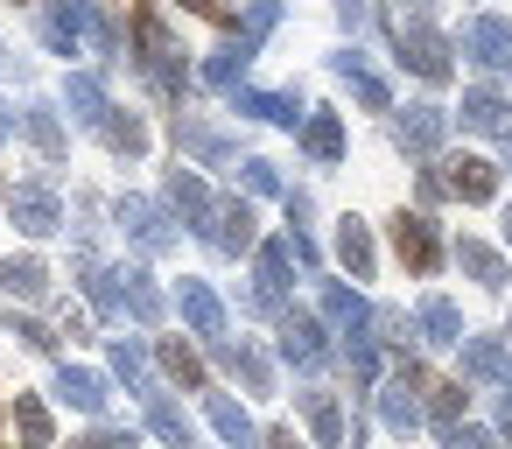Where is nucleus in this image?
Here are the masks:
<instances>
[{"mask_svg": "<svg viewBox=\"0 0 512 449\" xmlns=\"http://www.w3.org/2000/svg\"><path fill=\"white\" fill-rule=\"evenodd\" d=\"M393 246H400V260H407L414 274H435V267H442V239H435L428 218H393Z\"/></svg>", "mask_w": 512, "mask_h": 449, "instance_id": "f257e3e1", "label": "nucleus"}, {"mask_svg": "<svg viewBox=\"0 0 512 449\" xmlns=\"http://www.w3.org/2000/svg\"><path fill=\"white\" fill-rule=\"evenodd\" d=\"M204 239H211L218 253H246V246H253V211H246V204H218L211 225H204Z\"/></svg>", "mask_w": 512, "mask_h": 449, "instance_id": "f03ea898", "label": "nucleus"}, {"mask_svg": "<svg viewBox=\"0 0 512 449\" xmlns=\"http://www.w3.org/2000/svg\"><path fill=\"white\" fill-rule=\"evenodd\" d=\"M15 225L29 232V239H43V232H57L64 218H57V197L43 190V183H29V190H15Z\"/></svg>", "mask_w": 512, "mask_h": 449, "instance_id": "7ed1b4c3", "label": "nucleus"}, {"mask_svg": "<svg viewBox=\"0 0 512 449\" xmlns=\"http://www.w3.org/2000/svg\"><path fill=\"white\" fill-rule=\"evenodd\" d=\"M449 190H456L463 204H484V197L498 190V176H491V162H477V155H463V162H449Z\"/></svg>", "mask_w": 512, "mask_h": 449, "instance_id": "20e7f679", "label": "nucleus"}, {"mask_svg": "<svg viewBox=\"0 0 512 449\" xmlns=\"http://www.w3.org/2000/svg\"><path fill=\"white\" fill-rule=\"evenodd\" d=\"M281 351H288L295 365H323V330H316L309 316H288V323H281Z\"/></svg>", "mask_w": 512, "mask_h": 449, "instance_id": "39448f33", "label": "nucleus"}, {"mask_svg": "<svg viewBox=\"0 0 512 449\" xmlns=\"http://www.w3.org/2000/svg\"><path fill=\"white\" fill-rule=\"evenodd\" d=\"M183 316H190L204 337H218V330H225V309H218V295H211L204 281H183Z\"/></svg>", "mask_w": 512, "mask_h": 449, "instance_id": "423d86ee", "label": "nucleus"}, {"mask_svg": "<svg viewBox=\"0 0 512 449\" xmlns=\"http://www.w3.org/2000/svg\"><path fill=\"white\" fill-rule=\"evenodd\" d=\"M57 393H64L71 407H85V414H99V407H106V379H99V372H85V365H71V372L57 379Z\"/></svg>", "mask_w": 512, "mask_h": 449, "instance_id": "0eeeda50", "label": "nucleus"}, {"mask_svg": "<svg viewBox=\"0 0 512 449\" xmlns=\"http://www.w3.org/2000/svg\"><path fill=\"white\" fill-rule=\"evenodd\" d=\"M211 428H218V435H225L232 449H246V442H260V435H253V421H246V407H239V400H225V393L211 400Z\"/></svg>", "mask_w": 512, "mask_h": 449, "instance_id": "6e6552de", "label": "nucleus"}, {"mask_svg": "<svg viewBox=\"0 0 512 449\" xmlns=\"http://www.w3.org/2000/svg\"><path fill=\"white\" fill-rule=\"evenodd\" d=\"M0 288H8V295H29V302H36V295L50 288V267H43V260H8V267H0Z\"/></svg>", "mask_w": 512, "mask_h": 449, "instance_id": "1a4fd4ad", "label": "nucleus"}, {"mask_svg": "<svg viewBox=\"0 0 512 449\" xmlns=\"http://www.w3.org/2000/svg\"><path fill=\"white\" fill-rule=\"evenodd\" d=\"M337 253H344V267H351L358 281L372 274V239H365V225H358V218H344V232H337Z\"/></svg>", "mask_w": 512, "mask_h": 449, "instance_id": "9d476101", "label": "nucleus"}, {"mask_svg": "<svg viewBox=\"0 0 512 449\" xmlns=\"http://www.w3.org/2000/svg\"><path fill=\"white\" fill-rule=\"evenodd\" d=\"M456 260H463V267H470V274H477L484 288H505V260H498L491 246H477V239H463V246H456Z\"/></svg>", "mask_w": 512, "mask_h": 449, "instance_id": "9b49d317", "label": "nucleus"}, {"mask_svg": "<svg viewBox=\"0 0 512 449\" xmlns=\"http://www.w3.org/2000/svg\"><path fill=\"white\" fill-rule=\"evenodd\" d=\"M421 330H428L435 344H463V316H456L442 295H435V302H421Z\"/></svg>", "mask_w": 512, "mask_h": 449, "instance_id": "f8f14e48", "label": "nucleus"}, {"mask_svg": "<svg viewBox=\"0 0 512 449\" xmlns=\"http://www.w3.org/2000/svg\"><path fill=\"white\" fill-rule=\"evenodd\" d=\"M15 428H22V442H29V449H43V442H50V407H43V400H29V393H15Z\"/></svg>", "mask_w": 512, "mask_h": 449, "instance_id": "ddd939ff", "label": "nucleus"}, {"mask_svg": "<svg viewBox=\"0 0 512 449\" xmlns=\"http://www.w3.org/2000/svg\"><path fill=\"white\" fill-rule=\"evenodd\" d=\"M463 120H470L477 134H498V127H505V99H498V92H470V99H463Z\"/></svg>", "mask_w": 512, "mask_h": 449, "instance_id": "4468645a", "label": "nucleus"}, {"mask_svg": "<svg viewBox=\"0 0 512 449\" xmlns=\"http://www.w3.org/2000/svg\"><path fill=\"white\" fill-rule=\"evenodd\" d=\"M463 365H470L477 379H498V372H505V344H498V337H470V344H463Z\"/></svg>", "mask_w": 512, "mask_h": 449, "instance_id": "2eb2a0df", "label": "nucleus"}, {"mask_svg": "<svg viewBox=\"0 0 512 449\" xmlns=\"http://www.w3.org/2000/svg\"><path fill=\"white\" fill-rule=\"evenodd\" d=\"M218 358H225V365H232V372H239V379H246L253 393H267V358H260L253 344H225Z\"/></svg>", "mask_w": 512, "mask_h": 449, "instance_id": "dca6fc26", "label": "nucleus"}, {"mask_svg": "<svg viewBox=\"0 0 512 449\" xmlns=\"http://www.w3.org/2000/svg\"><path fill=\"white\" fill-rule=\"evenodd\" d=\"M421 393H428V414H435V428H456V407H463V386H456V379H428Z\"/></svg>", "mask_w": 512, "mask_h": 449, "instance_id": "f3484780", "label": "nucleus"}, {"mask_svg": "<svg viewBox=\"0 0 512 449\" xmlns=\"http://www.w3.org/2000/svg\"><path fill=\"white\" fill-rule=\"evenodd\" d=\"M22 127H29V141H36L43 155H64V134H57V120H50V106H29V120H22Z\"/></svg>", "mask_w": 512, "mask_h": 449, "instance_id": "a211bd4d", "label": "nucleus"}, {"mask_svg": "<svg viewBox=\"0 0 512 449\" xmlns=\"http://www.w3.org/2000/svg\"><path fill=\"white\" fill-rule=\"evenodd\" d=\"M127 225H134V239H141L148 253H162V246H169V232H162V218H155L148 204H127Z\"/></svg>", "mask_w": 512, "mask_h": 449, "instance_id": "6ab92c4d", "label": "nucleus"}, {"mask_svg": "<svg viewBox=\"0 0 512 449\" xmlns=\"http://www.w3.org/2000/svg\"><path fill=\"white\" fill-rule=\"evenodd\" d=\"M400 141H407V148H435V141H442V120H435V113H407V120H400Z\"/></svg>", "mask_w": 512, "mask_h": 449, "instance_id": "aec40b11", "label": "nucleus"}, {"mask_svg": "<svg viewBox=\"0 0 512 449\" xmlns=\"http://www.w3.org/2000/svg\"><path fill=\"white\" fill-rule=\"evenodd\" d=\"M323 316H330V323H351V330H358V323H365V302H358L351 288H330V295H323Z\"/></svg>", "mask_w": 512, "mask_h": 449, "instance_id": "412c9836", "label": "nucleus"}, {"mask_svg": "<svg viewBox=\"0 0 512 449\" xmlns=\"http://www.w3.org/2000/svg\"><path fill=\"white\" fill-rule=\"evenodd\" d=\"M162 372H169V379H183V386H204V365H197L183 344H162Z\"/></svg>", "mask_w": 512, "mask_h": 449, "instance_id": "4be33fe9", "label": "nucleus"}, {"mask_svg": "<svg viewBox=\"0 0 512 449\" xmlns=\"http://www.w3.org/2000/svg\"><path fill=\"white\" fill-rule=\"evenodd\" d=\"M43 36H50L57 50H78V8H50V22H43Z\"/></svg>", "mask_w": 512, "mask_h": 449, "instance_id": "5701e85b", "label": "nucleus"}, {"mask_svg": "<svg viewBox=\"0 0 512 449\" xmlns=\"http://www.w3.org/2000/svg\"><path fill=\"white\" fill-rule=\"evenodd\" d=\"M379 414H386V421H393L400 435H414V421H421V414H414V400H407V379H400V386L386 393V407H379Z\"/></svg>", "mask_w": 512, "mask_h": 449, "instance_id": "b1692460", "label": "nucleus"}, {"mask_svg": "<svg viewBox=\"0 0 512 449\" xmlns=\"http://www.w3.org/2000/svg\"><path fill=\"white\" fill-rule=\"evenodd\" d=\"M309 148H316L323 162H330V155L344 148V134H337V120H330V113H316V120H309Z\"/></svg>", "mask_w": 512, "mask_h": 449, "instance_id": "393cba45", "label": "nucleus"}, {"mask_svg": "<svg viewBox=\"0 0 512 449\" xmlns=\"http://www.w3.org/2000/svg\"><path fill=\"white\" fill-rule=\"evenodd\" d=\"M302 407H309L316 435H323V442H337V407H330V393H302Z\"/></svg>", "mask_w": 512, "mask_h": 449, "instance_id": "a878e982", "label": "nucleus"}, {"mask_svg": "<svg viewBox=\"0 0 512 449\" xmlns=\"http://www.w3.org/2000/svg\"><path fill=\"white\" fill-rule=\"evenodd\" d=\"M71 106H78V120H106V99H99V85H92V78H78V85H71Z\"/></svg>", "mask_w": 512, "mask_h": 449, "instance_id": "bb28decb", "label": "nucleus"}, {"mask_svg": "<svg viewBox=\"0 0 512 449\" xmlns=\"http://www.w3.org/2000/svg\"><path fill=\"white\" fill-rule=\"evenodd\" d=\"M71 449H127V435H106V428H99V435H85V442H71Z\"/></svg>", "mask_w": 512, "mask_h": 449, "instance_id": "cd10ccee", "label": "nucleus"}, {"mask_svg": "<svg viewBox=\"0 0 512 449\" xmlns=\"http://www.w3.org/2000/svg\"><path fill=\"white\" fill-rule=\"evenodd\" d=\"M456 449H491V435H456Z\"/></svg>", "mask_w": 512, "mask_h": 449, "instance_id": "c85d7f7f", "label": "nucleus"}, {"mask_svg": "<svg viewBox=\"0 0 512 449\" xmlns=\"http://www.w3.org/2000/svg\"><path fill=\"white\" fill-rule=\"evenodd\" d=\"M267 449H302V442L295 435H267Z\"/></svg>", "mask_w": 512, "mask_h": 449, "instance_id": "c756f323", "label": "nucleus"}, {"mask_svg": "<svg viewBox=\"0 0 512 449\" xmlns=\"http://www.w3.org/2000/svg\"><path fill=\"white\" fill-rule=\"evenodd\" d=\"M0 141H8V113H0Z\"/></svg>", "mask_w": 512, "mask_h": 449, "instance_id": "7c9ffc66", "label": "nucleus"}, {"mask_svg": "<svg viewBox=\"0 0 512 449\" xmlns=\"http://www.w3.org/2000/svg\"><path fill=\"white\" fill-rule=\"evenodd\" d=\"M505 239H512V218H505Z\"/></svg>", "mask_w": 512, "mask_h": 449, "instance_id": "2f4dec72", "label": "nucleus"}]
</instances>
